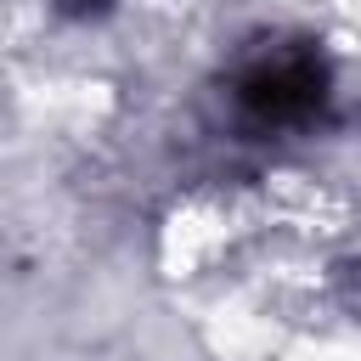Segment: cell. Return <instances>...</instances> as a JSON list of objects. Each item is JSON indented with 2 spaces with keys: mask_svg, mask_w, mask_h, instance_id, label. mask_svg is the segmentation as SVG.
I'll list each match as a JSON object with an SVG mask.
<instances>
[{
  "mask_svg": "<svg viewBox=\"0 0 361 361\" xmlns=\"http://www.w3.org/2000/svg\"><path fill=\"white\" fill-rule=\"evenodd\" d=\"M226 90H231V102L248 124L305 130L327 113L333 68H327V51L305 34H259L231 56Z\"/></svg>",
  "mask_w": 361,
  "mask_h": 361,
  "instance_id": "6da1fadb",
  "label": "cell"
},
{
  "mask_svg": "<svg viewBox=\"0 0 361 361\" xmlns=\"http://www.w3.org/2000/svg\"><path fill=\"white\" fill-rule=\"evenodd\" d=\"M68 6H73V11H96L102 0H68Z\"/></svg>",
  "mask_w": 361,
  "mask_h": 361,
  "instance_id": "7a4b0ae2",
  "label": "cell"
}]
</instances>
